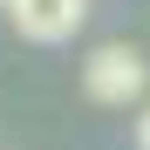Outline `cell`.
<instances>
[{"label":"cell","instance_id":"obj_2","mask_svg":"<svg viewBox=\"0 0 150 150\" xmlns=\"http://www.w3.org/2000/svg\"><path fill=\"white\" fill-rule=\"evenodd\" d=\"M14 28L28 34V41H68L75 28H82V14H89V0H14Z\"/></svg>","mask_w":150,"mask_h":150},{"label":"cell","instance_id":"obj_1","mask_svg":"<svg viewBox=\"0 0 150 150\" xmlns=\"http://www.w3.org/2000/svg\"><path fill=\"white\" fill-rule=\"evenodd\" d=\"M82 89H89V103H103V109H130L150 89V62L137 55V48L109 41V48H96V55L82 62Z\"/></svg>","mask_w":150,"mask_h":150},{"label":"cell","instance_id":"obj_4","mask_svg":"<svg viewBox=\"0 0 150 150\" xmlns=\"http://www.w3.org/2000/svg\"><path fill=\"white\" fill-rule=\"evenodd\" d=\"M7 7H14V0H7Z\"/></svg>","mask_w":150,"mask_h":150},{"label":"cell","instance_id":"obj_3","mask_svg":"<svg viewBox=\"0 0 150 150\" xmlns=\"http://www.w3.org/2000/svg\"><path fill=\"white\" fill-rule=\"evenodd\" d=\"M137 150H150V109L137 116Z\"/></svg>","mask_w":150,"mask_h":150}]
</instances>
